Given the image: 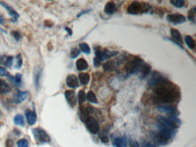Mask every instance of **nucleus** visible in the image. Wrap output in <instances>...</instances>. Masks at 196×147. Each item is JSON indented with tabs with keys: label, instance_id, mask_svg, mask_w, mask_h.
Instances as JSON below:
<instances>
[{
	"label": "nucleus",
	"instance_id": "30",
	"mask_svg": "<svg viewBox=\"0 0 196 147\" xmlns=\"http://www.w3.org/2000/svg\"><path fill=\"white\" fill-rule=\"evenodd\" d=\"M79 48L82 52L86 54H89L90 53V48L86 43H82L79 44Z\"/></svg>",
	"mask_w": 196,
	"mask_h": 147
},
{
	"label": "nucleus",
	"instance_id": "43",
	"mask_svg": "<svg viewBox=\"0 0 196 147\" xmlns=\"http://www.w3.org/2000/svg\"><path fill=\"white\" fill-rule=\"evenodd\" d=\"M64 29H65V31H67V33H68V34H69V35H72V33H73V32H72V30L70 28L68 27H66L64 28Z\"/></svg>",
	"mask_w": 196,
	"mask_h": 147
},
{
	"label": "nucleus",
	"instance_id": "22",
	"mask_svg": "<svg viewBox=\"0 0 196 147\" xmlns=\"http://www.w3.org/2000/svg\"><path fill=\"white\" fill-rule=\"evenodd\" d=\"M76 67L78 70L83 71L88 68V63L83 58H80L76 62Z\"/></svg>",
	"mask_w": 196,
	"mask_h": 147
},
{
	"label": "nucleus",
	"instance_id": "33",
	"mask_svg": "<svg viewBox=\"0 0 196 147\" xmlns=\"http://www.w3.org/2000/svg\"><path fill=\"white\" fill-rule=\"evenodd\" d=\"M14 83L16 86H20L22 82V75L20 74L17 73L13 78H12Z\"/></svg>",
	"mask_w": 196,
	"mask_h": 147
},
{
	"label": "nucleus",
	"instance_id": "25",
	"mask_svg": "<svg viewBox=\"0 0 196 147\" xmlns=\"http://www.w3.org/2000/svg\"><path fill=\"white\" fill-rule=\"evenodd\" d=\"M14 123L16 125L24 126L25 125V119L24 116L21 115H17L13 119Z\"/></svg>",
	"mask_w": 196,
	"mask_h": 147
},
{
	"label": "nucleus",
	"instance_id": "20",
	"mask_svg": "<svg viewBox=\"0 0 196 147\" xmlns=\"http://www.w3.org/2000/svg\"><path fill=\"white\" fill-rule=\"evenodd\" d=\"M12 91L11 87L4 79H0V95L9 94Z\"/></svg>",
	"mask_w": 196,
	"mask_h": 147
},
{
	"label": "nucleus",
	"instance_id": "9",
	"mask_svg": "<svg viewBox=\"0 0 196 147\" xmlns=\"http://www.w3.org/2000/svg\"><path fill=\"white\" fill-rule=\"evenodd\" d=\"M167 20L174 25H178L184 23L186 21V17L181 14H170L167 15Z\"/></svg>",
	"mask_w": 196,
	"mask_h": 147
},
{
	"label": "nucleus",
	"instance_id": "44",
	"mask_svg": "<svg viewBox=\"0 0 196 147\" xmlns=\"http://www.w3.org/2000/svg\"><path fill=\"white\" fill-rule=\"evenodd\" d=\"M4 18L3 16L0 14V24H4Z\"/></svg>",
	"mask_w": 196,
	"mask_h": 147
},
{
	"label": "nucleus",
	"instance_id": "41",
	"mask_svg": "<svg viewBox=\"0 0 196 147\" xmlns=\"http://www.w3.org/2000/svg\"><path fill=\"white\" fill-rule=\"evenodd\" d=\"M141 147H158L154 144L148 141H143L141 144Z\"/></svg>",
	"mask_w": 196,
	"mask_h": 147
},
{
	"label": "nucleus",
	"instance_id": "5",
	"mask_svg": "<svg viewBox=\"0 0 196 147\" xmlns=\"http://www.w3.org/2000/svg\"><path fill=\"white\" fill-rule=\"evenodd\" d=\"M32 132L37 143L44 144L50 142V138L44 129L40 128H35L32 129Z\"/></svg>",
	"mask_w": 196,
	"mask_h": 147
},
{
	"label": "nucleus",
	"instance_id": "45",
	"mask_svg": "<svg viewBox=\"0 0 196 147\" xmlns=\"http://www.w3.org/2000/svg\"><path fill=\"white\" fill-rule=\"evenodd\" d=\"M0 113H1V111H0Z\"/></svg>",
	"mask_w": 196,
	"mask_h": 147
},
{
	"label": "nucleus",
	"instance_id": "1",
	"mask_svg": "<svg viewBox=\"0 0 196 147\" xmlns=\"http://www.w3.org/2000/svg\"><path fill=\"white\" fill-rule=\"evenodd\" d=\"M152 96L156 104H171L178 100L180 92L178 87L169 81L154 88Z\"/></svg>",
	"mask_w": 196,
	"mask_h": 147
},
{
	"label": "nucleus",
	"instance_id": "37",
	"mask_svg": "<svg viewBox=\"0 0 196 147\" xmlns=\"http://www.w3.org/2000/svg\"><path fill=\"white\" fill-rule=\"evenodd\" d=\"M80 54V51L77 48H73L70 52V56L72 59H75Z\"/></svg>",
	"mask_w": 196,
	"mask_h": 147
},
{
	"label": "nucleus",
	"instance_id": "11",
	"mask_svg": "<svg viewBox=\"0 0 196 147\" xmlns=\"http://www.w3.org/2000/svg\"><path fill=\"white\" fill-rule=\"evenodd\" d=\"M64 96L68 105L71 107H74L77 104V96L74 91L71 90H66L64 92Z\"/></svg>",
	"mask_w": 196,
	"mask_h": 147
},
{
	"label": "nucleus",
	"instance_id": "26",
	"mask_svg": "<svg viewBox=\"0 0 196 147\" xmlns=\"http://www.w3.org/2000/svg\"><path fill=\"white\" fill-rule=\"evenodd\" d=\"M98 136H99V138H100L101 142L102 143L106 144V143L109 142L110 140H109V137L108 135V132L105 129H104L102 132H101L100 133H99Z\"/></svg>",
	"mask_w": 196,
	"mask_h": 147
},
{
	"label": "nucleus",
	"instance_id": "18",
	"mask_svg": "<svg viewBox=\"0 0 196 147\" xmlns=\"http://www.w3.org/2000/svg\"><path fill=\"white\" fill-rule=\"evenodd\" d=\"M25 115L27 118L28 123L29 125H33L36 123L37 120V114L34 111L27 109L25 111Z\"/></svg>",
	"mask_w": 196,
	"mask_h": 147
},
{
	"label": "nucleus",
	"instance_id": "3",
	"mask_svg": "<svg viewBox=\"0 0 196 147\" xmlns=\"http://www.w3.org/2000/svg\"><path fill=\"white\" fill-rule=\"evenodd\" d=\"M157 127L159 129V131L152 133L151 136L154 141L160 145L167 144L169 140L173 138L176 133V131L165 128L158 124Z\"/></svg>",
	"mask_w": 196,
	"mask_h": 147
},
{
	"label": "nucleus",
	"instance_id": "16",
	"mask_svg": "<svg viewBox=\"0 0 196 147\" xmlns=\"http://www.w3.org/2000/svg\"><path fill=\"white\" fill-rule=\"evenodd\" d=\"M113 145L115 147H127L128 145V139L127 137H116L113 139Z\"/></svg>",
	"mask_w": 196,
	"mask_h": 147
},
{
	"label": "nucleus",
	"instance_id": "36",
	"mask_svg": "<svg viewBox=\"0 0 196 147\" xmlns=\"http://www.w3.org/2000/svg\"><path fill=\"white\" fill-rule=\"evenodd\" d=\"M17 145V147H29V143L26 139L23 138L18 140Z\"/></svg>",
	"mask_w": 196,
	"mask_h": 147
},
{
	"label": "nucleus",
	"instance_id": "19",
	"mask_svg": "<svg viewBox=\"0 0 196 147\" xmlns=\"http://www.w3.org/2000/svg\"><path fill=\"white\" fill-rule=\"evenodd\" d=\"M41 74L42 70L41 69H35L33 72V80H34V84L35 88L37 90L40 88V81H41Z\"/></svg>",
	"mask_w": 196,
	"mask_h": 147
},
{
	"label": "nucleus",
	"instance_id": "42",
	"mask_svg": "<svg viewBox=\"0 0 196 147\" xmlns=\"http://www.w3.org/2000/svg\"><path fill=\"white\" fill-rule=\"evenodd\" d=\"M6 147H13V142L11 140H7L6 141Z\"/></svg>",
	"mask_w": 196,
	"mask_h": 147
},
{
	"label": "nucleus",
	"instance_id": "6",
	"mask_svg": "<svg viewBox=\"0 0 196 147\" xmlns=\"http://www.w3.org/2000/svg\"><path fill=\"white\" fill-rule=\"evenodd\" d=\"M167 81L168 79L165 78L164 75L158 72L155 71L152 74L151 78L150 79L148 82V85L151 88H155Z\"/></svg>",
	"mask_w": 196,
	"mask_h": 147
},
{
	"label": "nucleus",
	"instance_id": "24",
	"mask_svg": "<svg viewBox=\"0 0 196 147\" xmlns=\"http://www.w3.org/2000/svg\"><path fill=\"white\" fill-rule=\"evenodd\" d=\"M117 66L114 63V60H110L104 63L102 65V67L105 71H110L113 70Z\"/></svg>",
	"mask_w": 196,
	"mask_h": 147
},
{
	"label": "nucleus",
	"instance_id": "32",
	"mask_svg": "<svg viewBox=\"0 0 196 147\" xmlns=\"http://www.w3.org/2000/svg\"><path fill=\"white\" fill-rule=\"evenodd\" d=\"M195 14H196V8L190 9L188 12L187 18L192 23H195Z\"/></svg>",
	"mask_w": 196,
	"mask_h": 147
},
{
	"label": "nucleus",
	"instance_id": "14",
	"mask_svg": "<svg viewBox=\"0 0 196 147\" xmlns=\"http://www.w3.org/2000/svg\"><path fill=\"white\" fill-rule=\"evenodd\" d=\"M158 109L160 112L169 114L170 115H177V109L171 105H159L158 107Z\"/></svg>",
	"mask_w": 196,
	"mask_h": 147
},
{
	"label": "nucleus",
	"instance_id": "15",
	"mask_svg": "<svg viewBox=\"0 0 196 147\" xmlns=\"http://www.w3.org/2000/svg\"><path fill=\"white\" fill-rule=\"evenodd\" d=\"M28 96V92L27 91L23 92L17 90L16 96L14 97L13 102L15 104H21L25 101Z\"/></svg>",
	"mask_w": 196,
	"mask_h": 147
},
{
	"label": "nucleus",
	"instance_id": "35",
	"mask_svg": "<svg viewBox=\"0 0 196 147\" xmlns=\"http://www.w3.org/2000/svg\"><path fill=\"white\" fill-rule=\"evenodd\" d=\"M13 62V57L9 56L6 58L5 60L4 65L8 68H10Z\"/></svg>",
	"mask_w": 196,
	"mask_h": 147
},
{
	"label": "nucleus",
	"instance_id": "38",
	"mask_svg": "<svg viewBox=\"0 0 196 147\" xmlns=\"http://www.w3.org/2000/svg\"><path fill=\"white\" fill-rule=\"evenodd\" d=\"M11 35H12V36L13 37L14 39L16 41H18V40L21 39V37L20 33L18 32V31H12V33H11Z\"/></svg>",
	"mask_w": 196,
	"mask_h": 147
},
{
	"label": "nucleus",
	"instance_id": "12",
	"mask_svg": "<svg viewBox=\"0 0 196 147\" xmlns=\"http://www.w3.org/2000/svg\"><path fill=\"white\" fill-rule=\"evenodd\" d=\"M170 33H171V36L172 37V38L173 39V40L171 39H168L171 41L174 42V43H175L176 44H177L181 48H183L181 44H183V37L181 34V33L179 32L177 29H174V28H171L170 30Z\"/></svg>",
	"mask_w": 196,
	"mask_h": 147
},
{
	"label": "nucleus",
	"instance_id": "28",
	"mask_svg": "<svg viewBox=\"0 0 196 147\" xmlns=\"http://www.w3.org/2000/svg\"><path fill=\"white\" fill-rule=\"evenodd\" d=\"M15 59H16V64L14 67L17 70H20L23 66V58H22L21 55L20 54H17L15 57Z\"/></svg>",
	"mask_w": 196,
	"mask_h": 147
},
{
	"label": "nucleus",
	"instance_id": "40",
	"mask_svg": "<svg viewBox=\"0 0 196 147\" xmlns=\"http://www.w3.org/2000/svg\"><path fill=\"white\" fill-rule=\"evenodd\" d=\"M129 147H140L139 143L135 140L129 139Z\"/></svg>",
	"mask_w": 196,
	"mask_h": 147
},
{
	"label": "nucleus",
	"instance_id": "13",
	"mask_svg": "<svg viewBox=\"0 0 196 147\" xmlns=\"http://www.w3.org/2000/svg\"><path fill=\"white\" fill-rule=\"evenodd\" d=\"M91 107L86 105L81 106L79 107V118L83 123H84L89 117L93 111Z\"/></svg>",
	"mask_w": 196,
	"mask_h": 147
},
{
	"label": "nucleus",
	"instance_id": "27",
	"mask_svg": "<svg viewBox=\"0 0 196 147\" xmlns=\"http://www.w3.org/2000/svg\"><path fill=\"white\" fill-rule=\"evenodd\" d=\"M185 42H186V44H187V46H188V47L190 49L192 50V49H194L195 48V46H196L195 41H194V40L190 36L187 35V36L185 37Z\"/></svg>",
	"mask_w": 196,
	"mask_h": 147
},
{
	"label": "nucleus",
	"instance_id": "17",
	"mask_svg": "<svg viewBox=\"0 0 196 147\" xmlns=\"http://www.w3.org/2000/svg\"><path fill=\"white\" fill-rule=\"evenodd\" d=\"M66 85L70 88H77L79 86L78 78L74 74H70L66 78Z\"/></svg>",
	"mask_w": 196,
	"mask_h": 147
},
{
	"label": "nucleus",
	"instance_id": "39",
	"mask_svg": "<svg viewBox=\"0 0 196 147\" xmlns=\"http://www.w3.org/2000/svg\"><path fill=\"white\" fill-rule=\"evenodd\" d=\"M9 75V72L6 69L0 66V77H7Z\"/></svg>",
	"mask_w": 196,
	"mask_h": 147
},
{
	"label": "nucleus",
	"instance_id": "31",
	"mask_svg": "<svg viewBox=\"0 0 196 147\" xmlns=\"http://www.w3.org/2000/svg\"><path fill=\"white\" fill-rule=\"evenodd\" d=\"M78 102L79 105H82L83 103H84L86 100V96L85 94V92L83 90H80L78 92Z\"/></svg>",
	"mask_w": 196,
	"mask_h": 147
},
{
	"label": "nucleus",
	"instance_id": "4",
	"mask_svg": "<svg viewBox=\"0 0 196 147\" xmlns=\"http://www.w3.org/2000/svg\"><path fill=\"white\" fill-rule=\"evenodd\" d=\"M150 9L148 4L143 2L133 1L127 9L128 13L131 14H139L147 13Z\"/></svg>",
	"mask_w": 196,
	"mask_h": 147
},
{
	"label": "nucleus",
	"instance_id": "10",
	"mask_svg": "<svg viewBox=\"0 0 196 147\" xmlns=\"http://www.w3.org/2000/svg\"><path fill=\"white\" fill-rule=\"evenodd\" d=\"M0 5L8 11L9 16L11 17V21L13 23L17 22L18 18L20 17L18 13L16 11H15L10 6H9V5L7 4L4 1H0Z\"/></svg>",
	"mask_w": 196,
	"mask_h": 147
},
{
	"label": "nucleus",
	"instance_id": "21",
	"mask_svg": "<svg viewBox=\"0 0 196 147\" xmlns=\"http://www.w3.org/2000/svg\"><path fill=\"white\" fill-rule=\"evenodd\" d=\"M116 9V4L113 1L108 2L105 5L104 10L105 12L108 14H112L114 13Z\"/></svg>",
	"mask_w": 196,
	"mask_h": 147
},
{
	"label": "nucleus",
	"instance_id": "23",
	"mask_svg": "<svg viewBox=\"0 0 196 147\" xmlns=\"http://www.w3.org/2000/svg\"><path fill=\"white\" fill-rule=\"evenodd\" d=\"M78 78L82 85H86L90 81V75L87 73H81L79 74Z\"/></svg>",
	"mask_w": 196,
	"mask_h": 147
},
{
	"label": "nucleus",
	"instance_id": "8",
	"mask_svg": "<svg viewBox=\"0 0 196 147\" xmlns=\"http://www.w3.org/2000/svg\"><path fill=\"white\" fill-rule=\"evenodd\" d=\"M156 121H158V124L160 126L173 131H176V129L178 127V125L177 124L174 123L173 122H172L168 119H166L160 115H157Z\"/></svg>",
	"mask_w": 196,
	"mask_h": 147
},
{
	"label": "nucleus",
	"instance_id": "34",
	"mask_svg": "<svg viewBox=\"0 0 196 147\" xmlns=\"http://www.w3.org/2000/svg\"><path fill=\"white\" fill-rule=\"evenodd\" d=\"M170 2L171 4L174 5V6H175L176 8H183V6H184L185 5V1L183 0H173V1H170Z\"/></svg>",
	"mask_w": 196,
	"mask_h": 147
},
{
	"label": "nucleus",
	"instance_id": "2",
	"mask_svg": "<svg viewBox=\"0 0 196 147\" xmlns=\"http://www.w3.org/2000/svg\"><path fill=\"white\" fill-rule=\"evenodd\" d=\"M124 68L127 74L132 75L140 73L141 78H144L150 73L151 67L140 58L135 56L128 60Z\"/></svg>",
	"mask_w": 196,
	"mask_h": 147
},
{
	"label": "nucleus",
	"instance_id": "7",
	"mask_svg": "<svg viewBox=\"0 0 196 147\" xmlns=\"http://www.w3.org/2000/svg\"><path fill=\"white\" fill-rule=\"evenodd\" d=\"M85 126L90 133L95 134L99 132L100 126L98 121L92 117H89L84 122Z\"/></svg>",
	"mask_w": 196,
	"mask_h": 147
},
{
	"label": "nucleus",
	"instance_id": "29",
	"mask_svg": "<svg viewBox=\"0 0 196 147\" xmlns=\"http://www.w3.org/2000/svg\"><path fill=\"white\" fill-rule=\"evenodd\" d=\"M86 98L88 100V101L90 102L93 104H97L98 103V100L96 97L95 94L91 91H89L87 94Z\"/></svg>",
	"mask_w": 196,
	"mask_h": 147
}]
</instances>
